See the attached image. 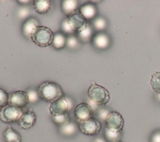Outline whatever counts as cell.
Wrapping results in <instances>:
<instances>
[{
	"instance_id": "26",
	"label": "cell",
	"mask_w": 160,
	"mask_h": 142,
	"mask_svg": "<svg viewBox=\"0 0 160 142\" xmlns=\"http://www.w3.org/2000/svg\"><path fill=\"white\" fill-rule=\"evenodd\" d=\"M9 94L4 89L0 88V107H4L8 104Z\"/></svg>"
},
{
	"instance_id": "13",
	"label": "cell",
	"mask_w": 160,
	"mask_h": 142,
	"mask_svg": "<svg viewBox=\"0 0 160 142\" xmlns=\"http://www.w3.org/2000/svg\"><path fill=\"white\" fill-rule=\"evenodd\" d=\"M39 21L34 18H29L22 26V33L28 39H31V36L35 28L39 26Z\"/></svg>"
},
{
	"instance_id": "21",
	"label": "cell",
	"mask_w": 160,
	"mask_h": 142,
	"mask_svg": "<svg viewBox=\"0 0 160 142\" xmlns=\"http://www.w3.org/2000/svg\"><path fill=\"white\" fill-rule=\"evenodd\" d=\"M104 136L107 141L118 142L121 141L122 134H121V131L114 132L109 130L106 127V128L104 129Z\"/></svg>"
},
{
	"instance_id": "1",
	"label": "cell",
	"mask_w": 160,
	"mask_h": 142,
	"mask_svg": "<svg viewBox=\"0 0 160 142\" xmlns=\"http://www.w3.org/2000/svg\"><path fill=\"white\" fill-rule=\"evenodd\" d=\"M38 92L40 98L49 103L64 96L61 87L52 81H46L41 83L38 88Z\"/></svg>"
},
{
	"instance_id": "16",
	"label": "cell",
	"mask_w": 160,
	"mask_h": 142,
	"mask_svg": "<svg viewBox=\"0 0 160 142\" xmlns=\"http://www.w3.org/2000/svg\"><path fill=\"white\" fill-rule=\"evenodd\" d=\"M51 8V1L49 0L33 1V8L38 14H42L48 13Z\"/></svg>"
},
{
	"instance_id": "14",
	"label": "cell",
	"mask_w": 160,
	"mask_h": 142,
	"mask_svg": "<svg viewBox=\"0 0 160 142\" xmlns=\"http://www.w3.org/2000/svg\"><path fill=\"white\" fill-rule=\"evenodd\" d=\"M79 10L86 20L94 18L98 13L96 6L93 3H91L83 4L79 7Z\"/></svg>"
},
{
	"instance_id": "9",
	"label": "cell",
	"mask_w": 160,
	"mask_h": 142,
	"mask_svg": "<svg viewBox=\"0 0 160 142\" xmlns=\"http://www.w3.org/2000/svg\"><path fill=\"white\" fill-rule=\"evenodd\" d=\"M74 114L78 123H82L92 117L93 110L88 103H81L75 107Z\"/></svg>"
},
{
	"instance_id": "8",
	"label": "cell",
	"mask_w": 160,
	"mask_h": 142,
	"mask_svg": "<svg viewBox=\"0 0 160 142\" xmlns=\"http://www.w3.org/2000/svg\"><path fill=\"white\" fill-rule=\"evenodd\" d=\"M48 110L52 116H59L68 113L69 106L67 97L64 96L50 103Z\"/></svg>"
},
{
	"instance_id": "10",
	"label": "cell",
	"mask_w": 160,
	"mask_h": 142,
	"mask_svg": "<svg viewBox=\"0 0 160 142\" xmlns=\"http://www.w3.org/2000/svg\"><path fill=\"white\" fill-rule=\"evenodd\" d=\"M29 103V99L26 91L18 90L9 94L8 104L22 108Z\"/></svg>"
},
{
	"instance_id": "34",
	"label": "cell",
	"mask_w": 160,
	"mask_h": 142,
	"mask_svg": "<svg viewBox=\"0 0 160 142\" xmlns=\"http://www.w3.org/2000/svg\"><path fill=\"white\" fill-rule=\"evenodd\" d=\"M118 142H123V141H118Z\"/></svg>"
},
{
	"instance_id": "11",
	"label": "cell",
	"mask_w": 160,
	"mask_h": 142,
	"mask_svg": "<svg viewBox=\"0 0 160 142\" xmlns=\"http://www.w3.org/2000/svg\"><path fill=\"white\" fill-rule=\"evenodd\" d=\"M37 116L36 113L32 109H29L23 113L18 121V124L21 128L29 129L34 125Z\"/></svg>"
},
{
	"instance_id": "33",
	"label": "cell",
	"mask_w": 160,
	"mask_h": 142,
	"mask_svg": "<svg viewBox=\"0 0 160 142\" xmlns=\"http://www.w3.org/2000/svg\"><path fill=\"white\" fill-rule=\"evenodd\" d=\"M94 142H107V141L106 139L102 137H98L94 139Z\"/></svg>"
},
{
	"instance_id": "24",
	"label": "cell",
	"mask_w": 160,
	"mask_h": 142,
	"mask_svg": "<svg viewBox=\"0 0 160 142\" xmlns=\"http://www.w3.org/2000/svg\"><path fill=\"white\" fill-rule=\"evenodd\" d=\"M51 118L52 121L59 127L62 126L70 122V117L68 113L59 116H51Z\"/></svg>"
},
{
	"instance_id": "32",
	"label": "cell",
	"mask_w": 160,
	"mask_h": 142,
	"mask_svg": "<svg viewBox=\"0 0 160 142\" xmlns=\"http://www.w3.org/2000/svg\"><path fill=\"white\" fill-rule=\"evenodd\" d=\"M18 3H19L21 4H23V5H26V4H29L31 3H33V1H31V0H18L17 1Z\"/></svg>"
},
{
	"instance_id": "5",
	"label": "cell",
	"mask_w": 160,
	"mask_h": 142,
	"mask_svg": "<svg viewBox=\"0 0 160 142\" xmlns=\"http://www.w3.org/2000/svg\"><path fill=\"white\" fill-rule=\"evenodd\" d=\"M78 127L80 131L84 134L94 136L99 133L102 126L99 120L92 117L87 121L79 123Z\"/></svg>"
},
{
	"instance_id": "22",
	"label": "cell",
	"mask_w": 160,
	"mask_h": 142,
	"mask_svg": "<svg viewBox=\"0 0 160 142\" xmlns=\"http://www.w3.org/2000/svg\"><path fill=\"white\" fill-rule=\"evenodd\" d=\"M107 26L108 22L104 18L97 17L92 21V28L98 31L102 32L106 29Z\"/></svg>"
},
{
	"instance_id": "6",
	"label": "cell",
	"mask_w": 160,
	"mask_h": 142,
	"mask_svg": "<svg viewBox=\"0 0 160 142\" xmlns=\"http://www.w3.org/2000/svg\"><path fill=\"white\" fill-rule=\"evenodd\" d=\"M66 19L71 29L78 33L84 29L88 24L79 9L68 16Z\"/></svg>"
},
{
	"instance_id": "30",
	"label": "cell",
	"mask_w": 160,
	"mask_h": 142,
	"mask_svg": "<svg viewBox=\"0 0 160 142\" xmlns=\"http://www.w3.org/2000/svg\"><path fill=\"white\" fill-rule=\"evenodd\" d=\"M109 113L110 112L105 108H100L98 111V116L99 119L102 120H105V119L106 118L107 116Z\"/></svg>"
},
{
	"instance_id": "17",
	"label": "cell",
	"mask_w": 160,
	"mask_h": 142,
	"mask_svg": "<svg viewBox=\"0 0 160 142\" xmlns=\"http://www.w3.org/2000/svg\"><path fill=\"white\" fill-rule=\"evenodd\" d=\"M79 3L76 0H63L61 1V8L62 13L67 16L78 9Z\"/></svg>"
},
{
	"instance_id": "18",
	"label": "cell",
	"mask_w": 160,
	"mask_h": 142,
	"mask_svg": "<svg viewBox=\"0 0 160 142\" xmlns=\"http://www.w3.org/2000/svg\"><path fill=\"white\" fill-rule=\"evenodd\" d=\"M79 127L74 123L70 121L68 124L59 127V133L64 136H71L74 135L78 129Z\"/></svg>"
},
{
	"instance_id": "23",
	"label": "cell",
	"mask_w": 160,
	"mask_h": 142,
	"mask_svg": "<svg viewBox=\"0 0 160 142\" xmlns=\"http://www.w3.org/2000/svg\"><path fill=\"white\" fill-rule=\"evenodd\" d=\"M150 84L152 90L158 94H160V73L156 72L151 75Z\"/></svg>"
},
{
	"instance_id": "19",
	"label": "cell",
	"mask_w": 160,
	"mask_h": 142,
	"mask_svg": "<svg viewBox=\"0 0 160 142\" xmlns=\"http://www.w3.org/2000/svg\"><path fill=\"white\" fill-rule=\"evenodd\" d=\"M93 32H94V30H93L92 26H91L88 23L84 29H82L81 31L78 33V38L82 42H84V43L89 42L93 38L92 37Z\"/></svg>"
},
{
	"instance_id": "28",
	"label": "cell",
	"mask_w": 160,
	"mask_h": 142,
	"mask_svg": "<svg viewBox=\"0 0 160 142\" xmlns=\"http://www.w3.org/2000/svg\"><path fill=\"white\" fill-rule=\"evenodd\" d=\"M61 28L62 31L64 33H66V34H72V33H74V31L70 28V26H69V24H68V23L67 21L66 18L62 21V23L61 24Z\"/></svg>"
},
{
	"instance_id": "7",
	"label": "cell",
	"mask_w": 160,
	"mask_h": 142,
	"mask_svg": "<svg viewBox=\"0 0 160 142\" xmlns=\"http://www.w3.org/2000/svg\"><path fill=\"white\" fill-rule=\"evenodd\" d=\"M104 121L106 128L114 132L121 131L124 123L123 117L117 111L110 112Z\"/></svg>"
},
{
	"instance_id": "31",
	"label": "cell",
	"mask_w": 160,
	"mask_h": 142,
	"mask_svg": "<svg viewBox=\"0 0 160 142\" xmlns=\"http://www.w3.org/2000/svg\"><path fill=\"white\" fill-rule=\"evenodd\" d=\"M150 142H160V130L156 131L151 134Z\"/></svg>"
},
{
	"instance_id": "29",
	"label": "cell",
	"mask_w": 160,
	"mask_h": 142,
	"mask_svg": "<svg viewBox=\"0 0 160 142\" xmlns=\"http://www.w3.org/2000/svg\"><path fill=\"white\" fill-rule=\"evenodd\" d=\"M30 14V10L26 6H23L19 9L18 12V16L20 19H24L28 17Z\"/></svg>"
},
{
	"instance_id": "3",
	"label": "cell",
	"mask_w": 160,
	"mask_h": 142,
	"mask_svg": "<svg viewBox=\"0 0 160 142\" xmlns=\"http://www.w3.org/2000/svg\"><path fill=\"white\" fill-rule=\"evenodd\" d=\"M54 38V33L49 28L38 26L31 34V41L40 47H48L52 44Z\"/></svg>"
},
{
	"instance_id": "15",
	"label": "cell",
	"mask_w": 160,
	"mask_h": 142,
	"mask_svg": "<svg viewBox=\"0 0 160 142\" xmlns=\"http://www.w3.org/2000/svg\"><path fill=\"white\" fill-rule=\"evenodd\" d=\"M4 139L6 142H22L20 134L11 126H8L3 133Z\"/></svg>"
},
{
	"instance_id": "27",
	"label": "cell",
	"mask_w": 160,
	"mask_h": 142,
	"mask_svg": "<svg viewBox=\"0 0 160 142\" xmlns=\"http://www.w3.org/2000/svg\"><path fill=\"white\" fill-rule=\"evenodd\" d=\"M79 45V39L73 35H70L67 38L66 46L70 49L76 48Z\"/></svg>"
},
{
	"instance_id": "2",
	"label": "cell",
	"mask_w": 160,
	"mask_h": 142,
	"mask_svg": "<svg viewBox=\"0 0 160 142\" xmlns=\"http://www.w3.org/2000/svg\"><path fill=\"white\" fill-rule=\"evenodd\" d=\"M89 99L98 106H105L110 100V94L104 86L92 83L88 90Z\"/></svg>"
},
{
	"instance_id": "25",
	"label": "cell",
	"mask_w": 160,
	"mask_h": 142,
	"mask_svg": "<svg viewBox=\"0 0 160 142\" xmlns=\"http://www.w3.org/2000/svg\"><path fill=\"white\" fill-rule=\"evenodd\" d=\"M26 93L28 96L29 103H36L39 101L40 96L38 91L30 88L26 91Z\"/></svg>"
},
{
	"instance_id": "20",
	"label": "cell",
	"mask_w": 160,
	"mask_h": 142,
	"mask_svg": "<svg viewBox=\"0 0 160 142\" xmlns=\"http://www.w3.org/2000/svg\"><path fill=\"white\" fill-rule=\"evenodd\" d=\"M67 38L62 33H54V38L52 40V45L56 49L63 48L66 45Z\"/></svg>"
},
{
	"instance_id": "12",
	"label": "cell",
	"mask_w": 160,
	"mask_h": 142,
	"mask_svg": "<svg viewBox=\"0 0 160 142\" xmlns=\"http://www.w3.org/2000/svg\"><path fill=\"white\" fill-rule=\"evenodd\" d=\"M92 44L98 49H106L111 44V39L108 34L104 32H99L92 39Z\"/></svg>"
},
{
	"instance_id": "4",
	"label": "cell",
	"mask_w": 160,
	"mask_h": 142,
	"mask_svg": "<svg viewBox=\"0 0 160 142\" xmlns=\"http://www.w3.org/2000/svg\"><path fill=\"white\" fill-rule=\"evenodd\" d=\"M23 113L22 108L7 104L0 109V120L4 123L18 122Z\"/></svg>"
}]
</instances>
